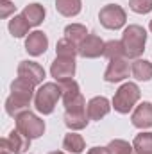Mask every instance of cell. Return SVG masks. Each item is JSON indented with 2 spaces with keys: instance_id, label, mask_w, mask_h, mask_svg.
I'll list each match as a JSON object with an SVG mask.
<instances>
[{
  "instance_id": "1",
  "label": "cell",
  "mask_w": 152,
  "mask_h": 154,
  "mask_svg": "<svg viewBox=\"0 0 152 154\" xmlns=\"http://www.w3.org/2000/svg\"><path fill=\"white\" fill-rule=\"evenodd\" d=\"M34 95V84L18 77L13 81L11 84V95L5 100V111L7 115L16 116L23 111H27V108L31 106V99Z\"/></svg>"
},
{
  "instance_id": "2",
  "label": "cell",
  "mask_w": 152,
  "mask_h": 154,
  "mask_svg": "<svg viewBox=\"0 0 152 154\" xmlns=\"http://www.w3.org/2000/svg\"><path fill=\"white\" fill-rule=\"evenodd\" d=\"M145 41H147V31L143 27L129 25L122 34V45H123L125 56L138 59L145 50Z\"/></svg>"
},
{
  "instance_id": "3",
  "label": "cell",
  "mask_w": 152,
  "mask_h": 154,
  "mask_svg": "<svg viewBox=\"0 0 152 154\" xmlns=\"http://www.w3.org/2000/svg\"><path fill=\"white\" fill-rule=\"evenodd\" d=\"M59 99H61L59 82H45V84L39 86V90L34 95V106H36V109L39 113L50 115Z\"/></svg>"
},
{
  "instance_id": "4",
  "label": "cell",
  "mask_w": 152,
  "mask_h": 154,
  "mask_svg": "<svg viewBox=\"0 0 152 154\" xmlns=\"http://www.w3.org/2000/svg\"><path fill=\"white\" fill-rule=\"evenodd\" d=\"M140 95H141V91H140L138 84H134V82H125V84H122V86L116 90V93H114L113 108L118 113H129V111L134 108V104L140 100Z\"/></svg>"
},
{
  "instance_id": "5",
  "label": "cell",
  "mask_w": 152,
  "mask_h": 154,
  "mask_svg": "<svg viewBox=\"0 0 152 154\" xmlns=\"http://www.w3.org/2000/svg\"><path fill=\"white\" fill-rule=\"evenodd\" d=\"M14 120H16V129L20 133H23L25 136H29L31 140L32 138H39L45 133V122L39 116H36L34 113H31L29 109L20 113Z\"/></svg>"
},
{
  "instance_id": "6",
  "label": "cell",
  "mask_w": 152,
  "mask_h": 154,
  "mask_svg": "<svg viewBox=\"0 0 152 154\" xmlns=\"http://www.w3.org/2000/svg\"><path fill=\"white\" fill-rule=\"evenodd\" d=\"M99 20H100V23H102L106 29L116 31V29H120V27L125 25L127 16H125V11H123L118 4H108V5H104V7L100 9Z\"/></svg>"
},
{
  "instance_id": "7",
  "label": "cell",
  "mask_w": 152,
  "mask_h": 154,
  "mask_svg": "<svg viewBox=\"0 0 152 154\" xmlns=\"http://www.w3.org/2000/svg\"><path fill=\"white\" fill-rule=\"evenodd\" d=\"M0 145H2V149H7L9 152H13V154H22L31 147V138L25 136L23 133H20L18 129L16 131L13 129L9 133V136L0 142Z\"/></svg>"
},
{
  "instance_id": "8",
  "label": "cell",
  "mask_w": 152,
  "mask_h": 154,
  "mask_svg": "<svg viewBox=\"0 0 152 154\" xmlns=\"http://www.w3.org/2000/svg\"><path fill=\"white\" fill-rule=\"evenodd\" d=\"M104 47H106V43L97 34H88L82 39V43L79 45V56L81 57H88V59L99 57L100 54H104Z\"/></svg>"
},
{
  "instance_id": "9",
  "label": "cell",
  "mask_w": 152,
  "mask_h": 154,
  "mask_svg": "<svg viewBox=\"0 0 152 154\" xmlns=\"http://www.w3.org/2000/svg\"><path fill=\"white\" fill-rule=\"evenodd\" d=\"M18 77H22V79L32 82L34 86H38L45 79V70H43L41 65L34 63V61H22L18 65Z\"/></svg>"
},
{
  "instance_id": "10",
  "label": "cell",
  "mask_w": 152,
  "mask_h": 154,
  "mask_svg": "<svg viewBox=\"0 0 152 154\" xmlns=\"http://www.w3.org/2000/svg\"><path fill=\"white\" fill-rule=\"evenodd\" d=\"M75 74V59H68V57H56V61L50 66V75L54 79L65 81V79H72Z\"/></svg>"
},
{
  "instance_id": "11",
  "label": "cell",
  "mask_w": 152,
  "mask_h": 154,
  "mask_svg": "<svg viewBox=\"0 0 152 154\" xmlns=\"http://www.w3.org/2000/svg\"><path fill=\"white\" fill-rule=\"evenodd\" d=\"M129 72H131V66L123 57L122 59H111V63L104 74V79L108 82H118V81H123L125 77H129Z\"/></svg>"
},
{
  "instance_id": "12",
  "label": "cell",
  "mask_w": 152,
  "mask_h": 154,
  "mask_svg": "<svg viewBox=\"0 0 152 154\" xmlns=\"http://www.w3.org/2000/svg\"><path fill=\"white\" fill-rule=\"evenodd\" d=\"M48 47V38L45 36V32L41 31H34L29 32V36L25 39V50L31 56H41Z\"/></svg>"
},
{
  "instance_id": "13",
  "label": "cell",
  "mask_w": 152,
  "mask_h": 154,
  "mask_svg": "<svg viewBox=\"0 0 152 154\" xmlns=\"http://www.w3.org/2000/svg\"><path fill=\"white\" fill-rule=\"evenodd\" d=\"M131 120H132V125L138 127V129H149V127H152V104L150 102H141L134 109Z\"/></svg>"
},
{
  "instance_id": "14",
  "label": "cell",
  "mask_w": 152,
  "mask_h": 154,
  "mask_svg": "<svg viewBox=\"0 0 152 154\" xmlns=\"http://www.w3.org/2000/svg\"><path fill=\"white\" fill-rule=\"evenodd\" d=\"M86 109H88L90 120H100V118H104V116L109 113L111 106H109V100L106 97H93L88 102Z\"/></svg>"
},
{
  "instance_id": "15",
  "label": "cell",
  "mask_w": 152,
  "mask_h": 154,
  "mask_svg": "<svg viewBox=\"0 0 152 154\" xmlns=\"http://www.w3.org/2000/svg\"><path fill=\"white\" fill-rule=\"evenodd\" d=\"M88 109H79V111H65V124L72 129V131H79L84 129L88 125Z\"/></svg>"
},
{
  "instance_id": "16",
  "label": "cell",
  "mask_w": 152,
  "mask_h": 154,
  "mask_svg": "<svg viewBox=\"0 0 152 154\" xmlns=\"http://www.w3.org/2000/svg\"><path fill=\"white\" fill-rule=\"evenodd\" d=\"M22 14L29 22L31 27H36V25H39L45 20V7L41 4H29V5H25V9L22 11Z\"/></svg>"
},
{
  "instance_id": "17",
  "label": "cell",
  "mask_w": 152,
  "mask_h": 154,
  "mask_svg": "<svg viewBox=\"0 0 152 154\" xmlns=\"http://www.w3.org/2000/svg\"><path fill=\"white\" fill-rule=\"evenodd\" d=\"M59 88H61V99L63 102H72L75 100L77 97L81 95L79 91V84H77L74 79H65V81H59Z\"/></svg>"
},
{
  "instance_id": "18",
  "label": "cell",
  "mask_w": 152,
  "mask_h": 154,
  "mask_svg": "<svg viewBox=\"0 0 152 154\" xmlns=\"http://www.w3.org/2000/svg\"><path fill=\"white\" fill-rule=\"evenodd\" d=\"M131 74L138 81H149V79H152V63L145 61V59H136L131 65Z\"/></svg>"
},
{
  "instance_id": "19",
  "label": "cell",
  "mask_w": 152,
  "mask_h": 154,
  "mask_svg": "<svg viewBox=\"0 0 152 154\" xmlns=\"http://www.w3.org/2000/svg\"><path fill=\"white\" fill-rule=\"evenodd\" d=\"M82 2L81 0H56V9L63 16H77L81 13Z\"/></svg>"
},
{
  "instance_id": "20",
  "label": "cell",
  "mask_w": 152,
  "mask_h": 154,
  "mask_svg": "<svg viewBox=\"0 0 152 154\" xmlns=\"http://www.w3.org/2000/svg\"><path fill=\"white\" fill-rule=\"evenodd\" d=\"M88 36V31H86V27L84 25H81V23H72V25H66V29H65V38L70 39L72 43H75L77 48H79V45L82 43V39Z\"/></svg>"
},
{
  "instance_id": "21",
  "label": "cell",
  "mask_w": 152,
  "mask_h": 154,
  "mask_svg": "<svg viewBox=\"0 0 152 154\" xmlns=\"http://www.w3.org/2000/svg\"><path fill=\"white\" fill-rule=\"evenodd\" d=\"M29 22L23 18V14H16L13 16V20L9 22V32L14 36V38H22L29 32Z\"/></svg>"
},
{
  "instance_id": "22",
  "label": "cell",
  "mask_w": 152,
  "mask_h": 154,
  "mask_svg": "<svg viewBox=\"0 0 152 154\" xmlns=\"http://www.w3.org/2000/svg\"><path fill=\"white\" fill-rule=\"evenodd\" d=\"M63 149H66L68 152H74V154H81L84 151V140L81 134L77 133H68L63 140Z\"/></svg>"
},
{
  "instance_id": "23",
  "label": "cell",
  "mask_w": 152,
  "mask_h": 154,
  "mask_svg": "<svg viewBox=\"0 0 152 154\" xmlns=\"http://www.w3.org/2000/svg\"><path fill=\"white\" fill-rule=\"evenodd\" d=\"M56 54H57V57H68V59H75V56L79 54V48H77L75 43H72L70 39L63 38V39H59V41H57Z\"/></svg>"
},
{
  "instance_id": "24",
  "label": "cell",
  "mask_w": 152,
  "mask_h": 154,
  "mask_svg": "<svg viewBox=\"0 0 152 154\" xmlns=\"http://www.w3.org/2000/svg\"><path fill=\"white\" fill-rule=\"evenodd\" d=\"M132 147L138 154L143 152H152V133H140L136 134L134 142H132Z\"/></svg>"
},
{
  "instance_id": "25",
  "label": "cell",
  "mask_w": 152,
  "mask_h": 154,
  "mask_svg": "<svg viewBox=\"0 0 152 154\" xmlns=\"http://www.w3.org/2000/svg\"><path fill=\"white\" fill-rule=\"evenodd\" d=\"M102 56L108 57L109 61H111V59H122V57L125 56V50H123L122 41H116V39L108 41L106 47H104V54H102Z\"/></svg>"
},
{
  "instance_id": "26",
  "label": "cell",
  "mask_w": 152,
  "mask_h": 154,
  "mask_svg": "<svg viewBox=\"0 0 152 154\" xmlns=\"http://www.w3.org/2000/svg\"><path fill=\"white\" fill-rule=\"evenodd\" d=\"M106 149L109 154H136L134 147L125 140H113Z\"/></svg>"
},
{
  "instance_id": "27",
  "label": "cell",
  "mask_w": 152,
  "mask_h": 154,
  "mask_svg": "<svg viewBox=\"0 0 152 154\" xmlns=\"http://www.w3.org/2000/svg\"><path fill=\"white\" fill-rule=\"evenodd\" d=\"M129 7L134 13L147 14V13L152 11V0H129Z\"/></svg>"
},
{
  "instance_id": "28",
  "label": "cell",
  "mask_w": 152,
  "mask_h": 154,
  "mask_svg": "<svg viewBox=\"0 0 152 154\" xmlns=\"http://www.w3.org/2000/svg\"><path fill=\"white\" fill-rule=\"evenodd\" d=\"M14 11V5L9 0H0V18H7Z\"/></svg>"
},
{
  "instance_id": "29",
  "label": "cell",
  "mask_w": 152,
  "mask_h": 154,
  "mask_svg": "<svg viewBox=\"0 0 152 154\" xmlns=\"http://www.w3.org/2000/svg\"><path fill=\"white\" fill-rule=\"evenodd\" d=\"M88 154H109V152H108L106 147H93V149L88 151Z\"/></svg>"
},
{
  "instance_id": "30",
  "label": "cell",
  "mask_w": 152,
  "mask_h": 154,
  "mask_svg": "<svg viewBox=\"0 0 152 154\" xmlns=\"http://www.w3.org/2000/svg\"><path fill=\"white\" fill-rule=\"evenodd\" d=\"M48 154H65V152H61V151H54V152H48Z\"/></svg>"
},
{
  "instance_id": "31",
  "label": "cell",
  "mask_w": 152,
  "mask_h": 154,
  "mask_svg": "<svg viewBox=\"0 0 152 154\" xmlns=\"http://www.w3.org/2000/svg\"><path fill=\"white\" fill-rule=\"evenodd\" d=\"M2 154H9V151L7 149H2Z\"/></svg>"
},
{
  "instance_id": "32",
  "label": "cell",
  "mask_w": 152,
  "mask_h": 154,
  "mask_svg": "<svg viewBox=\"0 0 152 154\" xmlns=\"http://www.w3.org/2000/svg\"><path fill=\"white\" fill-rule=\"evenodd\" d=\"M149 29H150V31H152V20H150V23H149Z\"/></svg>"
},
{
  "instance_id": "33",
  "label": "cell",
  "mask_w": 152,
  "mask_h": 154,
  "mask_svg": "<svg viewBox=\"0 0 152 154\" xmlns=\"http://www.w3.org/2000/svg\"><path fill=\"white\" fill-rule=\"evenodd\" d=\"M136 154H138V152H136ZM143 154H152V152H143Z\"/></svg>"
}]
</instances>
